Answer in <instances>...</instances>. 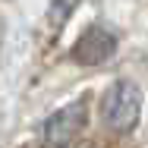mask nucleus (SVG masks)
I'll list each match as a JSON object with an SVG mask.
<instances>
[{
  "label": "nucleus",
  "mask_w": 148,
  "mask_h": 148,
  "mask_svg": "<svg viewBox=\"0 0 148 148\" xmlns=\"http://www.w3.org/2000/svg\"><path fill=\"white\" fill-rule=\"evenodd\" d=\"M139 114H142V91L136 82L129 79H120L110 88L104 91V101H101V120L110 132H132L136 123H139Z\"/></svg>",
  "instance_id": "1"
},
{
  "label": "nucleus",
  "mask_w": 148,
  "mask_h": 148,
  "mask_svg": "<svg viewBox=\"0 0 148 148\" xmlns=\"http://www.w3.org/2000/svg\"><path fill=\"white\" fill-rule=\"evenodd\" d=\"M82 126H85V101L60 107L44 123V145L47 148H73V142L82 132Z\"/></svg>",
  "instance_id": "2"
},
{
  "label": "nucleus",
  "mask_w": 148,
  "mask_h": 148,
  "mask_svg": "<svg viewBox=\"0 0 148 148\" xmlns=\"http://www.w3.org/2000/svg\"><path fill=\"white\" fill-rule=\"evenodd\" d=\"M114 54H117V38H114V32L101 29V25L85 29L73 47V60L82 66H98V63L110 60Z\"/></svg>",
  "instance_id": "3"
},
{
  "label": "nucleus",
  "mask_w": 148,
  "mask_h": 148,
  "mask_svg": "<svg viewBox=\"0 0 148 148\" xmlns=\"http://www.w3.org/2000/svg\"><path fill=\"white\" fill-rule=\"evenodd\" d=\"M79 3H82V0H54V3H51V16H54L57 22H63V19H66Z\"/></svg>",
  "instance_id": "4"
}]
</instances>
